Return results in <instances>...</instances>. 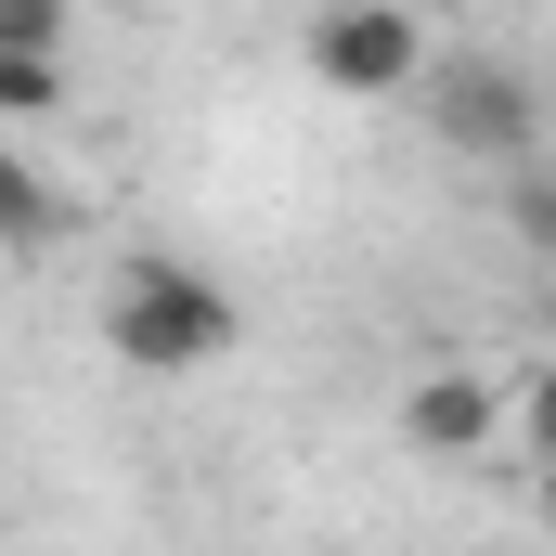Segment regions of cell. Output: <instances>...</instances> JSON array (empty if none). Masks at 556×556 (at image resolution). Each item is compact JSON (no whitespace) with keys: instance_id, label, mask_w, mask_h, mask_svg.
I'll return each mask as SVG.
<instances>
[{"instance_id":"1","label":"cell","mask_w":556,"mask_h":556,"mask_svg":"<svg viewBox=\"0 0 556 556\" xmlns=\"http://www.w3.org/2000/svg\"><path fill=\"white\" fill-rule=\"evenodd\" d=\"M233 337H247L233 285H207L194 260H130L117 298H104V350H117L130 376H207Z\"/></svg>"},{"instance_id":"2","label":"cell","mask_w":556,"mask_h":556,"mask_svg":"<svg viewBox=\"0 0 556 556\" xmlns=\"http://www.w3.org/2000/svg\"><path fill=\"white\" fill-rule=\"evenodd\" d=\"M427 117L479 168H531L544 155V78L505 65V52H453V65H427Z\"/></svg>"},{"instance_id":"3","label":"cell","mask_w":556,"mask_h":556,"mask_svg":"<svg viewBox=\"0 0 556 556\" xmlns=\"http://www.w3.org/2000/svg\"><path fill=\"white\" fill-rule=\"evenodd\" d=\"M427 26L402 0H337V13H311V78L324 91H350V104H389V91H427Z\"/></svg>"},{"instance_id":"4","label":"cell","mask_w":556,"mask_h":556,"mask_svg":"<svg viewBox=\"0 0 556 556\" xmlns=\"http://www.w3.org/2000/svg\"><path fill=\"white\" fill-rule=\"evenodd\" d=\"M402 440H415V453H479V440H492V389H479V376H415V389H402Z\"/></svg>"},{"instance_id":"5","label":"cell","mask_w":556,"mask_h":556,"mask_svg":"<svg viewBox=\"0 0 556 556\" xmlns=\"http://www.w3.org/2000/svg\"><path fill=\"white\" fill-rule=\"evenodd\" d=\"M65 117V52H0V130H52Z\"/></svg>"},{"instance_id":"6","label":"cell","mask_w":556,"mask_h":556,"mask_svg":"<svg viewBox=\"0 0 556 556\" xmlns=\"http://www.w3.org/2000/svg\"><path fill=\"white\" fill-rule=\"evenodd\" d=\"M52 233H65V194L0 142V247H52Z\"/></svg>"},{"instance_id":"7","label":"cell","mask_w":556,"mask_h":556,"mask_svg":"<svg viewBox=\"0 0 556 556\" xmlns=\"http://www.w3.org/2000/svg\"><path fill=\"white\" fill-rule=\"evenodd\" d=\"M0 52H65V0H0Z\"/></svg>"},{"instance_id":"8","label":"cell","mask_w":556,"mask_h":556,"mask_svg":"<svg viewBox=\"0 0 556 556\" xmlns=\"http://www.w3.org/2000/svg\"><path fill=\"white\" fill-rule=\"evenodd\" d=\"M518 233L544 247V273H556V181H544V168H518Z\"/></svg>"},{"instance_id":"9","label":"cell","mask_w":556,"mask_h":556,"mask_svg":"<svg viewBox=\"0 0 556 556\" xmlns=\"http://www.w3.org/2000/svg\"><path fill=\"white\" fill-rule=\"evenodd\" d=\"M518 427H531V453H544V466H556V363H544V376H531V389H518Z\"/></svg>"},{"instance_id":"10","label":"cell","mask_w":556,"mask_h":556,"mask_svg":"<svg viewBox=\"0 0 556 556\" xmlns=\"http://www.w3.org/2000/svg\"><path fill=\"white\" fill-rule=\"evenodd\" d=\"M544 544H556V466H544Z\"/></svg>"},{"instance_id":"11","label":"cell","mask_w":556,"mask_h":556,"mask_svg":"<svg viewBox=\"0 0 556 556\" xmlns=\"http://www.w3.org/2000/svg\"><path fill=\"white\" fill-rule=\"evenodd\" d=\"M544 324H556V273H544Z\"/></svg>"}]
</instances>
